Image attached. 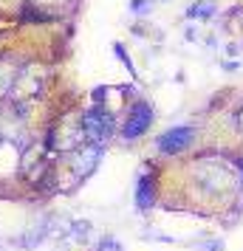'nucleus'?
Listing matches in <instances>:
<instances>
[{
	"instance_id": "obj_2",
	"label": "nucleus",
	"mask_w": 243,
	"mask_h": 251,
	"mask_svg": "<svg viewBox=\"0 0 243 251\" xmlns=\"http://www.w3.org/2000/svg\"><path fill=\"white\" fill-rule=\"evenodd\" d=\"M150 122H153V107L147 102H136L133 107H130L125 127H122V136H125V138L144 136V133H147V127H150Z\"/></svg>"
},
{
	"instance_id": "obj_4",
	"label": "nucleus",
	"mask_w": 243,
	"mask_h": 251,
	"mask_svg": "<svg viewBox=\"0 0 243 251\" xmlns=\"http://www.w3.org/2000/svg\"><path fill=\"white\" fill-rule=\"evenodd\" d=\"M192 127H173V130H167L162 138H159V150L162 152H181V150L189 147V141H192Z\"/></svg>"
},
{
	"instance_id": "obj_8",
	"label": "nucleus",
	"mask_w": 243,
	"mask_h": 251,
	"mask_svg": "<svg viewBox=\"0 0 243 251\" xmlns=\"http://www.w3.org/2000/svg\"><path fill=\"white\" fill-rule=\"evenodd\" d=\"M116 54H119V57H122V62H125V65H128V71H130V74H133V76H136V68H133V62H130V57H128V54H125V48H122V46H116Z\"/></svg>"
},
{
	"instance_id": "obj_1",
	"label": "nucleus",
	"mask_w": 243,
	"mask_h": 251,
	"mask_svg": "<svg viewBox=\"0 0 243 251\" xmlns=\"http://www.w3.org/2000/svg\"><path fill=\"white\" fill-rule=\"evenodd\" d=\"M82 133L85 138H91L93 144H99L113 133V116L108 113L105 107H91L88 113L82 116Z\"/></svg>"
},
{
	"instance_id": "obj_6",
	"label": "nucleus",
	"mask_w": 243,
	"mask_h": 251,
	"mask_svg": "<svg viewBox=\"0 0 243 251\" xmlns=\"http://www.w3.org/2000/svg\"><path fill=\"white\" fill-rule=\"evenodd\" d=\"M136 206L139 209H150L153 206V181L144 175V178H139V186H136Z\"/></svg>"
},
{
	"instance_id": "obj_7",
	"label": "nucleus",
	"mask_w": 243,
	"mask_h": 251,
	"mask_svg": "<svg viewBox=\"0 0 243 251\" xmlns=\"http://www.w3.org/2000/svg\"><path fill=\"white\" fill-rule=\"evenodd\" d=\"M215 12V6H212V3H195V6H192V9H189V12H187V17H192V20H204V17H209V14Z\"/></svg>"
},
{
	"instance_id": "obj_5",
	"label": "nucleus",
	"mask_w": 243,
	"mask_h": 251,
	"mask_svg": "<svg viewBox=\"0 0 243 251\" xmlns=\"http://www.w3.org/2000/svg\"><path fill=\"white\" fill-rule=\"evenodd\" d=\"M17 74H20V68H17V62H14V59H9V57L0 59V96L12 93Z\"/></svg>"
},
{
	"instance_id": "obj_3",
	"label": "nucleus",
	"mask_w": 243,
	"mask_h": 251,
	"mask_svg": "<svg viewBox=\"0 0 243 251\" xmlns=\"http://www.w3.org/2000/svg\"><path fill=\"white\" fill-rule=\"evenodd\" d=\"M99 158H102V150H99V144L80 147L77 152H74V158H71V170H74V175H77V178H85V175H91V172L96 170Z\"/></svg>"
},
{
	"instance_id": "obj_9",
	"label": "nucleus",
	"mask_w": 243,
	"mask_h": 251,
	"mask_svg": "<svg viewBox=\"0 0 243 251\" xmlns=\"http://www.w3.org/2000/svg\"><path fill=\"white\" fill-rule=\"evenodd\" d=\"M130 9L139 14V12H144V9H150V0H133V3H130Z\"/></svg>"
}]
</instances>
